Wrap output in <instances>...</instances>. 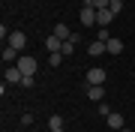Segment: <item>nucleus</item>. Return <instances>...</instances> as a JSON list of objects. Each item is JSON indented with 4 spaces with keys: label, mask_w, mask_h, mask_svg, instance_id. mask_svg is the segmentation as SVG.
Instances as JSON below:
<instances>
[{
    "label": "nucleus",
    "mask_w": 135,
    "mask_h": 132,
    "mask_svg": "<svg viewBox=\"0 0 135 132\" xmlns=\"http://www.w3.org/2000/svg\"><path fill=\"white\" fill-rule=\"evenodd\" d=\"M78 18H81V24H84V27L96 24V9H93V6H81V12H78Z\"/></svg>",
    "instance_id": "4"
},
{
    "label": "nucleus",
    "mask_w": 135,
    "mask_h": 132,
    "mask_svg": "<svg viewBox=\"0 0 135 132\" xmlns=\"http://www.w3.org/2000/svg\"><path fill=\"white\" fill-rule=\"evenodd\" d=\"M87 96H90L93 102H102V96H105V90H102V84H87Z\"/></svg>",
    "instance_id": "9"
},
{
    "label": "nucleus",
    "mask_w": 135,
    "mask_h": 132,
    "mask_svg": "<svg viewBox=\"0 0 135 132\" xmlns=\"http://www.w3.org/2000/svg\"><path fill=\"white\" fill-rule=\"evenodd\" d=\"M54 36H57V39H63V42H66L69 36H72V30H69L66 24H54Z\"/></svg>",
    "instance_id": "12"
},
{
    "label": "nucleus",
    "mask_w": 135,
    "mask_h": 132,
    "mask_svg": "<svg viewBox=\"0 0 135 132\" xmlns=\"http://www.w3.org/2000/svg\"><path fill=\"white\" fill-rule=\"evenodd\" d=\"M108 78V72L102 66H93V69H87V84H105Z\"/></svg>",
    "instance_id": "3"
},
{
    "label": "nucleus",
    "mask_w": 135,
    "mask_h": 132,
    "mask_svg": "<svg viewBox=\"0 0 135 132\" xmlns=\"http://www.w3.org/2000/svg\"><path fill=\"white\" fill-rule=\"evenodd\" d=\"M18 57H21V51H18V48H12V45L6 42V45H3V63H6V66H12V63H18Z\"/></svg>",
    "instance_id": "5"
},
{
    "label": "nucleus",
    "mask_w": 135,
    "mask_h": 132,
    "mask_svg": "<svg viewBox=\"0 0 135 132\" xmlns=\"http://www.w3.org/2000/svg\"><path fill=\"white\" fill-rule=\"evenodd\" d=\"M120 132H129V129H126V126H123V129H120Z\"/></svg>",
    "instance_id": "21"
},
{
    "label": "nucleus",
    "mask_w": 135,
    "mask_h": 132,
    "mask_svg": "<svg viewBox=\"0 0 135 132\" xmlns=\"http://www.w3.org/2000/svg\"><path fill=\"white\" fill-rule=\"evenodd\" d=\"M48 129H63V117L60 114H51L48 117Z\"/></svg>",
    "instance_id": "14"
},
{
    "label": "nucleus",
    "mask_w": 135,
    "mask_h": 132,
    "mask_svg": "<svg viewBox=\"0 0 135 132\" xmlns=\"http://www.w3.org/2000/svg\"><path fill=\"white\" fill-rule=\"evenodd\" d=\"M99 39H102V42H108V39H111V33H108V27H99Z\"/></svg>",
    "instance_id": "18"
},
{
    "label": "nucleus",
    "mask_w": 135,
    "mask_h": 132,
    "mask_svg": "<svg viewBox=\"0 0 135 132\" xmlns=\"http://www.w3.org/2000/svg\"><path fill=\"white\" fill-rule=\"evenodd\" d=\"M99 114H102V117H108V114H111V108H108L105 102H99Z\"/></svg>",
    "instance_id": "19"
},
{
    "label": "nucleus",
    "mask_w": 135,
    "mask_h": 132,
    "mask_svg": "<svg viewBox=\"0 0 135 132\" xmlns=\"http://www.w3.org/2000/svg\"><path fill=\"white\" fill-rule=\"evenodd\" d=\"M6 42H9L12 48H18V51H24V45H27V36L21 33V30H12V33H9V39H6Z\"/></svg>",
    "instance_id": "6"
},
{
    "label": "nucleus",
    "mask_w": 135,
    "mask_h": 132,
    "mask_svg": "<svg viewBox=\"0 0 135 132\" xmlns=\"http://www.w3.org/2000/svg\"><path fill=\"white\" fill-rule=\"evenodd\" d=\"M51 132H63V129H51Z\"/></svg>",
    "instance_id": "22"
},
{
    "label": "nucleus",
    "mask_w": 135,
    "mask_h": 132,
    "mask_svg": "<svg viewBox=\"0 0 135 132\" xmlns=\"http://www.w3.org/2000/svg\"><path fill=\"white\" fill-rule=\"evenodd\" d=\"M105 120H108V126H111V129H117V132L123 129V114H114V111H111Z\"/></svg>",
    "instance_id": "11"
},
{
    "label": "nucleus",
    "mask_w": 135,
    "mask_h": 132,
    "mask_svg": "<svg viewBox=\"0 0 135 132\" xmlns=\"http://www.w3.org/2000/svg\"><path fill=\"white\" fill-rule=\"evenodd\" d=\"M3 78H6V84H21V81H24V72H21V69L12 63V66L3 69Z\"/></svg>",
    "instance_id": "2"
},
{
    "label": "nucleus",
    "mask_w": 135,
    "mask_h": 132,
    "mask_svg": "<svg viewBox=\"0 0 135 132\" xmlns=\"http://www.w3.org/2000/svg\"><path fill=\"white\" fill-rule=\"evenodd\" d=\"M105 51H108V42H102V39L87 45V54H90V57H99V54H105Z\"/></svg>",
    "instance_id": "7"
},
{
    "label": "nucleus",
    "mask_w": 135,
    "mask_h": 132,
    "mask_svg": "<svg viewBox=\"0 0 135 132\" xmlns=\"http://www.w3.org/2000/svg\"><path fill=\"white\" fill-rule=\"evenodd\" d=\"M111 21H114V12H111V9H99L96 12V24L99 27H108Z\"/></svg>",
    "instance_id": "8"
},
{
    "label": "nucleus",
    "mask_w": 135,
    "mask_h": 132,
    "mask_svg": "<svg viewBox=\"0 0 135 132\" xmlns=\"http://www.w3.org/2000/svg\"><path fill=\"white\" fill-rule=\"evenodd\" d=\"M15 66H18L24 75H36V69H39V63H36V57H33V54H30V57H27V54H21Z\"/></svg>",
    "instance_id": "1"
},
{
    "label": "nucleus",
    "mask_w": 135,
    "mask_h": 132,
    "mask_svg": "<svg viewBox=\"0 0 135 132\" xmlns=\"http://www.w3.org/2000/svg\"><path fill=\"white\" fill-rule=\"evenodd\" d=\"M81 3H84V6H93V0H81Z\"/></svg>",
    "instance_id": "20"
},
{
    "label": "nucleus",
    "mask_w": 135,
    "mask_h": 132,
    "mask_svg": "<svg viewBox=\"0 0 135 132\" xmlns=\"http://www.w3.org/2000/svg\"><path fill=\"white\" fill-rule=\"evenodd\" d=\"M63 63V51H54V54H48V66H60Z\"/></svg>",
    "instance_id": "15"
},
{
    "label": "nucleus",
    "mask_w": 135,
    "mask_h": 132,
    "mask_svg": "<svg viewBox=\"0 0 135 132\" xmlns=\"http://www.w3.org/2000/svg\"><path fill=\"white\" fill-rule=\"evenodd\" d=\"M108 6H111V0H93V9H96V12L99 9H108Z\"/></svg>",
    "instance_id": "16"
},
{
    "label": "nucleus",
    "mask_w": 135,
    "mask_h": 132,
    "mask_svg": "<svg viewBox=\"0 0 135 132\" xmlns=\"http://www.w3.org/2000/svg\"><path fill=\"white\" fill-rule=\"evenodd\" d=\"M45 48H48V54H54V51H60L63 48V39H57V36H48V39H45Z\"/></svg>",
    "instance_id": "10"
},
{
    "label": "nucleus",
    "mask_w": 135,
    "mask_h": 132,
    "mask_svg": "<svg viewBox=\"0 0 135 132\" xmlns=\"http://www.w3.org/2000/svg\"><path fill=\"white\" fill-rule=\"evenodd\" d=\"M108 9L114 12V15H120V9H123V3H120V0H111V6H108Z\"/></svg>",
    "instance_id": "17"
},
{
    "label": "nucleus",
    "mask_w": 135,
    "mask_h": 132,
    "mask_svg": "<svg viewBox=\"0 0 135 132\" xmlns=\"http://www.w3.org/2000/svg\"><path fill=\"white\" fill-rule=\"evenodd\" d=\"M120 51H123V42L111 36V39H108V54H120Z\"/></svg>",
    "instance_id": "13"
}]
</instances>
